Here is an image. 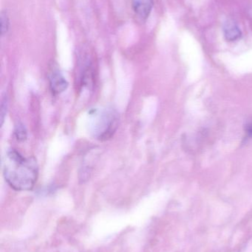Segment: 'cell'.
<instances>
[{
    "label": "cell",
    "mask_w": 252,
    "mask_h": 252,
    "mask_svg": "<svg viewBox=\"0 0 252 252\" xmlns=\"http://www.w3.org/2000/svg\"><path fill=\"white\" fill-rule=\"evenodd\" d=\"M3 172L6 182L15 190H31L38 178V164L34 157L25 158L11 150L6 155Z\"/></svg>",
    "instance_id": "1"
},
{
    "label": "cell",
    "mask_w": 252,
    "mask_h": 252,
    "mask_svg": "<svg viewBox=\"0 0 252 252\" xmlns=\"http://www.w3.org/2000/svg\"><path fill=\"white\" fill-rule=\"evenodd\" d=\"M223 33L226 41H235L242 36V32L239 27L234 22H226L223 27Z\"/></svg>",
    "instance_id": "5"
},
{
    "label": "cell",
    "mask_w": 252,
    "mask_h": 252,
    "mask_svg": "<svg viewBox=\"0 0 252 252\" xmlns=\"http://www.w3.org/2000/svg\"><path fill=\"white\" fill-rule=\"evenodd\" d=\"M50 87L53 94H60L67 90L68 83L59 71L54 70L50 76Z\"/></svg>",
    "instance_id": "4"
},
{
    "label": "cell",
    "mask_w": 252,
    "mask_h": 252,
    "mask_svg": "<svg viewBox=\"0 0 252 252\" xmlns=\"http://www.w3.org/2000/svg\"><path fill=\"white\" fill-rule=\"evenodd\" d=\"M15 136L16 139L20 142H23L27 139V130L23 124L19 123L15 127Z\"/></svg>",
    "instance_id": "7"
},
{
    "label": "cell",
    "mask_w": 252,
    "mask_h": 252,
    "mask_svg": "<svg viewBox=\"0 0 252 252\" xmlns=\"http://www.w3.org/2000/svg\"><path fill=\"white\" fill-rule=\"evenodd\" d=\"M247 133H248L249 134H250V136H252V123L247 125Z\"/></svg>",
    "instance_id": "9"
},
{
    "label": "cell",
    "mask_w": 252,
    "mask_h": 252,
    "mask_svg": "<svg viewBox=\"0 0 252 252\" xmlns=\"http://www.w3.org/2000/svg\"><path fill=\"white\" fill-rule=\"evenodd\" d=\"M10 28V19L7 12L1 11V34L6 35Z\"/></svg>",
    "instance_id": "6"
},
{
    "label": "cell",
    "mask_w": 252,
    "mask_h": 252,
    "mask_svg": "<svg viewBox=\"0 0 252 252\" xmlns=\"http://www.w3.org/2000/svg\"><path fill=\"white\" fill-rule=\"evenodd\" d=\"M7 97H3L1 103V126H2L3 122H4V117H5L6 113H7Z\"/></svg>",
    "instance_id": "8"
},
{
    "label": "cell",
    "mask_w": 252,
    "mask_h": 252,
    "mask_svg": "<svg viewBox=\"0 0 252 252\" xmlns=\"http://www.w3.org/2000/svg\"><path fill=\"white\" fill-rule=\"evenodd\" d=\"M91 121L92 133L101 140L110 138L118 127V115L112 110L97 111Z\"/></svg>",
    "instance_id": "2"
},
{
    "label": "cell",
    "mask_w": 252,
    "mask_h": 252,
    "mask_svg": "<svg viewBox=\"0 0 252 252\" xmlns=\"http://www.w3.org/2000/svg\"><path fill=\"white\" fill-rule=\"evenodd\" d=\"M153 7L152 0H133V7L138 17L142 20L148 19Z\"/></svg>",
    "instance_id": "3"
}]
</instances>
